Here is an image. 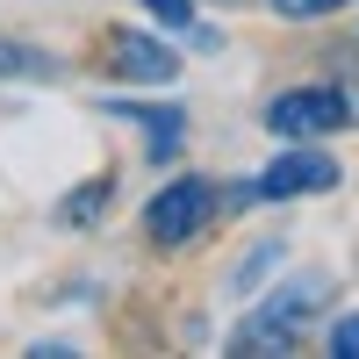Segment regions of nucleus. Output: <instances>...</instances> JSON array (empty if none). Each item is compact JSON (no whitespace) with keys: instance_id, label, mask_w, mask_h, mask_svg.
I'll list each match as a JSON object with an SVG mask.
<instances>
[{"instance_id":"obj_1","label":"nucleus","mask_w":359,"mask_h":359,"mask_svg":"<svg viewBox=\"0 0 359 359\" xmlns=\"http://www.w3.org/2000/svg\"><path fill=\"white\" fill-rule=\"evenodd\" d=\"M323 294H331L323 273H294V280H280V287L252 294V309L237 316V331H230V352H245V359L294 352V345L309 338V323L323 316Z\"/></svg>"},{"instance_id":"obj_2","label":"nucleus","mask_w":359,"mask_h":359,"mask_svg":"<svg viewBox=\"0 0 359 359\" xmlns=\"http://www.w3.org/2000/svg\"><path fill=\"white\" fill-rule=\"evenodd\" d=\"M223 208H230V201H223V187H216L208 172H172L165 187L144 201L137 223H144V245H151V252H187V245L208 237V223H216Z\"/></svg>"},{"instance_id":"obj_3","label":"nucleus","mask_w":359,"mask_h":359,"mask_svg":"<svg viewBox=\"0 0 359 359\" xmlns=\"http://www.w3.org/2000/svg\"><path fill=\"white\" fill-rule=\"evenodd\" d=\"M259 123L280 144H323V137L352 130L359 115H352V86L345 79H294V86H280V94L259 108Z\"/></svg>"},{"instance_id":"obj_4","label":"nucleus","mask_w":359,"mask_h":359,"mask_svg":"<svg viewBox=\"0 0 359 359\" xmlns=\"http://www.w3.org/2000/svg\"><path fill=\"white\" fill-rule=\"evenodd\" d=\"M345 180V165L323 151V144H280V158H266L245 187H230V208H259V201H316Z\"/></svg>"},{"instance_id":"obj_5","label":"nucleus","mask_w":359,"mask_h":359,"mask_svg":"<svg viewBox=\"0 0 359 359\" xmlns=\"http://www.w3.org/2000/svg\"><path fill=\"white\" fill-rule=\"evenodd\" d=\"M101 72L123 86H172L180 79V43L165 29H108L101 36Z\"/></svg>"},{"instance_id":"obj_6","label":"nucleus","mask_w":359,"mask_h":359,"mask_svg":"<svg viewBox=\"0 0 359 359\" xmlns=\"http://www.w3.org/2000/svg\"><path fill=\"white\" fill-rule=\"evenodd\" d=\"M108 115L144 137V158L151 165H172L187 151V108H172V101H108Z\"/></svg>"},{"instance_id":"obj_7","label":"nucleus","mask_w":359,"mask_h":359,"mask_svg":"<svg viewBox=\"0 0 359 359\" xmlns=\"http://www.w3.org/2000/svg\"><path fill=\"white\" fill-rule=\"evenodd\" d=\"M137 8H144V22H151V29H165V36L194 43V50H216V43H223L216 29L201 22V8H194V0H137Z\"/></svg>"},{"instance_id":"obj_8","label":"nucleus","mask_w":359,"mask_h":359,"mask_svg":"<svg viewBox=\"0 0 359 359\" xmlns=\"http://www.w3.org/2000/svg\"><path fill=\"white\" fill-rule=\"evenodd\" d=\"M108 208H115V180H108V172H94V180H79V187L57 201V223H65V230H94Z\"/></svg>"},{"instance_id":"obj_9","label":"nucleus","mask_w":359,"mask_h":359,"mask_svg":"<svg viewBox=\"0 0 359 359\" xmlns=\"http://www.w3.org/2000/svg\"><path fill=\"white\" fill-rule=\"evenodd\" d=\"M0 79H57V57H50L43 43L0 36Z\"/></svg>"},{"instance_id":"obj_10","label":"nucleus","mask_w":359,"mask_h":359,"mask_svg":"<svg viewBox=\"0 0 359 359\" xmlns=\"http://www.w3.org/2000/svg\"><path fill=\"white\" fill-rule=\"evenodd\" d=\"M273 266H287V245H280V237H266V245H252L245 259L230 266V294H259V280L273 273Z\"/></svg>"},{"instance_id":"obj_11","label":"nucleus","mask_w":359,"mask_h":359,"mask_svg":"<svg viewBox=\"0 0 359 359\" xmlns=\"http://www.w3.org/2000/svg\"><path fill=\"white\" fill-rule=\"evenodd\" d=\"M266 8H273L280 22H302L309 29V22H331L338 8H352V0H266Z\"/></svg>"},{"instance_id":"obj_12","label":"nucleus","mask_w":359,"mask_h":359,"mask_svg":"<svg viewBox=\"0 0 359 359\" xmlns=\"http://www.w3.org/2000/svg\"><path fill=\"white\" fill-rule=\"evenodd\" d=\"M323 345H331L338 359H359V309H345V316L323 323Z\"/></svg>"},{"instance_id":"obj_13","label":"nucleus","mask_w":359,"mask_h":359,"mask_svg":"<svg viewBox=\"0 0 359 359\" xmlns=\"http://www.w3.org/2000/svg\"><path fill=\"white\" fill-rule=\"evenodd\" d=\"M345 86H352V115H359V79H345Z\"/></svg>"}]
</instances>
